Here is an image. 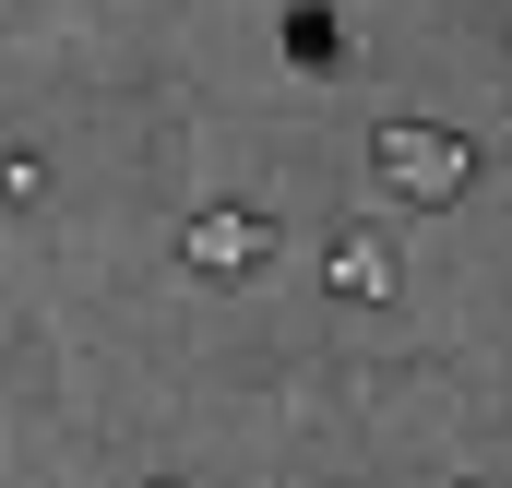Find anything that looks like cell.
<instances>
[{
  "mask_svg": "<svg viewBox=\"0 0 512 488\" xmlns=\"http://www.w3.org/2000/svg\"><path fill=\"white\" fill-rule=\"evenodd\" d=\"M334 286H346V298H382V286H393L382 239H334Z\"/></svg>",
  "mask_w": 512,
  "mask_h": 488,
  "instance_id": "obj_3",
  "label": "cell"
},
{
  "mask_svg": "<svg viewBox=\"0 0 512 488\" xmlns=\"http://www.w3.org/2000/svg\"><path fill=\"white\" fill-rule=\"evenodd\" d=\"M262 250H274L262 215H191V262H203V274H251Z\"/></svg>",
  "mask_w": 512,
  "mask_h": 488,
  "instance_id": "obj_2",
  "label": "cell"
},
{
  "mask_svg": "<svg viewBox=\"0 0 512 488\" xmlns=\"http://www.w3.org/2000/svg\"><path fill=\"white\" fill-rule=\"evenodd\" d=\"M382 179L405 191V203H453V191L477 179V155H465L453 131H417V120H393V131H382Z\"/></svg>",
  "mask_w": 512,
  "mask_h": 488,
  "instance_id": "obj_1",
  "label": "cell"
}]
</instances>
